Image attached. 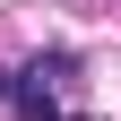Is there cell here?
Segmentation results:
<instances>
[{
	"mask_svg": "<svg viewBox=\"0 0 121 121\" xmlns=\"http://www.w3.org/2000/svg\"><path fill=\"white\" fill-rule=\"evenodd\" d=\"M0 95L17 104V121H60V104H52V78H35V69H26V78H9Z\"/></svg>",
	"mask_w": 121,
	"mask_h": 121,
	"instance_id": "cell-1",
	"label": "cell"
},
{
	"mask_svg": "<svg viewBox=\"0 0 121 121\" xmlns=\"http://www.w3.org/2000/svg\"><path fill=\"white\" fill-rule=\"evenodd\" d=\"M0 86H9V69H0Z\"/></svg>",
	"mask_w": 121,
	"mask_h": 121,
	"instance_id": "cell-2",
	"label": "cell"
}]
</instances>
